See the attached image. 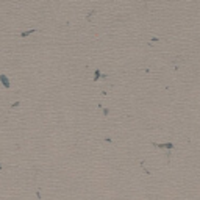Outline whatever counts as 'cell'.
I'll use <instances>...</instances> for the list:
<instances>
[{
  "instance_id": "1",
  "label": "cell",
  "mask_w": 200,
  "mask_h": 200,
  "mask_svg": "<svg viewBox=\"0 0 200 200\" xmlns=\"http://www.w3.org/2000/svg\"><path fill=\"white\" fill-rule=\"evenodd\" d=\"M0 80H2V83H3L5 88H10V81H8V78H6L5 75H0Z\"/></svg>"
}]
</instances>
